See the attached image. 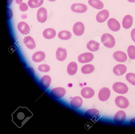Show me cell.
I'll return each mask as SVG.
<instances>
[{"label": "cell", "instance_id": "cell-1", "mask_svg": "<svg viewBox=\"0 0 135 134\" xmlns=\"http://www.w3.org/2000/svg\"><path fill=\"white\" fill-rule=\"evenodd\" d=\"M101 40L104 45L109 48L113 47L115 44V41L114 37L108 33H104L102 35Z\"/></svg>", "mask_w": 135, "mask_h": 134}, {"label": "cell", "instance_id": "cell-2", "mask_svg": "<svg viewBox=\"0 0 135 134\" xmlns=\"http://www.w3.org/2000/svg\"><path fill=\"white\" fill-rule=\"evenodd\" d=\"M112 88L115 92L121 94H126L128 90V87L126 84L120 82L114 83L113 85Z\"/></svg>", "mask_w": 135, "mask_h": 134}, {"label": "cell", "instance_id": "cell-3", "mask_svg": "<svg viewBox=\"0 0 135 134\" xmlns=\"http://www.w3.org/2000/svg\"><path fill=\"white\" fill-rule=\"evenodd\" d=\"M94 58V56L91 53L86 52L79 55L78 58V61L80 63H85L92 61Z\"/></svg>", "mask_w": 135, "mask_h": 134}, {"label": "cell", "instance_id": "cell-4", "mask_svg": "<svg viewBox=\"0 0 135 134\" xmlns=\"http://www.w3.org/2000/svg\"><path fill=\"white\" fill-rule=\"evenodd\" d=\"M116 105L119 107L121 108H126L129 105L128 100L125 97L119 96H117L115 100Z\"/></svg>", "mask_w": 135, "mask_h": 134}, {"label": "cell", "instance_id": "cell-5", "mask_svg": "<svg viewBox=\"0 0 135 134\" xmlns=\"http://www.w3.org/2000/svg\"><path fill=\"white\" fill-rule=\"evenodd\" d=\"M73 31L76 36H80L82 35L84 32L85 27L83 24L81 22H76L73 27Z\"/></svg>", "mask_w": 135, "mask_h": 134}, {"label": "cell", "instance_id": "cell-6", "mask_svg": "<svg viewBox=\"0 0 135 134\" xmlns=\"http://www.w3.org/2000/svg\"><path fill=\"white\" fill-rule=\"evenodd\" d=\"M71 9L74 12L82 13L86 11L87 7L85 4L83 3H74L71 5Z\"/></svg>", "mask_w": 135, "mask_h": 134}, {"label": "cell", "instance_id": "cell-7", "mask_svg": "<svg viewBox=\"0 0 135 134\" xmlns=\"http://www.w3.org/2000/svg\"><path fill=\"white\" fill-rule=\"evenodd\" d=\"M110 94L109 89L106 87H104L100 90L98 95L99 99L102 101H107L109 98Z\"/></svg>", "mask_w": 135, "mask_h": 134}, {"label": "cell", "instance_id": "cell-8", "mask_svg": "<svg viewBox=\"0 0 135 134\" xmlns=\"http://www.w3.org/2000/svg\"><path fill=\"white\" fill-rule=\"evenodd\" d=\"M37 21L41 23L44 22L47 18V12L46 8L41 7L38 10L37 14Z\"/></svg>", "mask_w": 135, "mask_h": 134}, {"label": "cell", "instance_id": "cell-9", "mask_svg": "<svg viewBox=\"0 0 135 134\" xmlns=\"http://www.w3.org/2000/svg\"><path fill=\"white\" fill-rule=\"evenodd\" d=\"M107 25L110 29L113 31H117L119 30L120 28L119 23L114 18H110L108 20Z\"/></svg>", "mask_w": 135, "mask_h": 134}, {"label": "cell", "instance_id": "cell-10", "mask_svg": "<svg viewBox=\"0 0 135 134\" xmlns=\"http://www.w3.org/2000/svg\"><path fill=\"white\" fill-rule=\"evenodd\" d=\"M114 59L117 61L120 62H124L127 60V57L126 54L123 52L117 51L113 54Z\"/></svg>", "mask_w": 135, "mask_h": 134}, {"label": "cell", "instance_id": "cell-11", "mask_svg": "<svg viewBox=\"0 0 135 134\" xmlns=\"http://www.w3.org/2000/svg\"><path fill=\"white\" fill-rule=\"evenodd\" d=\"M109 16V11L106 9L103 10L97 14L96 17V20L99 23H102L107 20Z\"/></svg>", "mask_w": 135, "mask_h": 134}, {"label": "cell", "instance_id": "cell-12", "mask_svg": "<svg viewBox=\"0 0 135 134\" xmlns=\"http://www.w3.org/2000/svg\"><path fill=\"white\" fill-rule=\"evenodd\" d=\"M126 66L123 64H119L115 65L113 68V71L114 73L117 76L123 75L127 71Z\"/></svg>", "mask_w": 135, "mask_h": 134}, {"label": "cell", "instance_id": "cell-13", "mask_svg": "<svg viewBox=\"0 0 135 134\" xmlns=\"http://www.w3.org/2000/svg\"><path fill=\"white\" fill-rule=\"evenodd\" d=\"M67 52L66 49L62 47H59L56 53V59L60 61L65 60L67 57Z\"/></svg>", "mask_w": 135, "mask_h": 134}, {"label": "cell", "instance_id": "cell-14", "mask_svg": "<svg viewBox=\"0 0 135 134\" xmlns=\"http://www.w3.org/2000/svg\"><path fill=\"white\" fill-rule=\"evenodd\" d=\"M94 94V91L93 89L88 87L83 88L81 91V96L85 98H90L92 97Z\"/></svg>", "mask_w": 135, "mask_h": 134}, {"label": "cell", "instance_id": "cell-15", "mask_svg": "<svg viewBox=\"0 0 135 134\" xmlns=\"http://www.w3.org/2000/svg\"><path fill=\"white\" fill-rule=\"evenodd\" d=\"M17 28L19 31L23 34L27 35L30 32V27L28 24L24 22H19L17 25Z\"/></svg>", "mask_w": 135, "mask_h": 134}, {"label": "cell", "instance_id": "cell-16", "mask_svg": "<svg viewBox=\"0 0 135 134\" xmlns=\"http://www.w3.org/2000/svg\"><path fill=\"white\" fill-rule=\"evenodd\" d=\"M51 94L54 96L58 98L62 97L66 93V90L62 87H57L52 89L51 91Z\"/></svg>", "mask_w": 135, "mask_h": 134}, {"label": "cell", "instance_id": "cell-17", "mask_svg": "<svg viewBox=\"0 0 135 134\" xmlns=\"http://www.w3.org/2000/svg\"><path fill=\"white\" fill-rule=\"evenodd\" d=\"M133 18L129 15H126L123 18L122 25L123 28L126 29L130 28L132 26L133 22Z\"/></svg>", "mask_w": 135, "mask_h": 134}, {"label": "cell", "instance_id": "cell-18", "mask_svg": "<svg viewBox=\"0 0 135 134\" xmlns=\"http://www.w3.org/2000/svg\"><path fill=\"white\" fill-rule=\"evenodd\" d=\"M23 42L26 47L30 49H33L36 47V45L34 39L30 36L25 37Z\"/></svg>", "mask_w": 135, "mask_h": 134}, {"label": "cell", "instance_id": "cell-19", "mask_svg": "<svg viewBox=\"0 0 135 134\" xmlns=\"http://www.w3.org/2000/svg\"><path fill=\"white\" fill-rule=\"evenodd\" d=\"M126 118V114L123 110H120L117 112L114 117V121L116 123H121L124 121Z\"/></svg>", "mask_w": 135, "mask_h": 134}, {"label": "cell", "instance_id": "cell-20", "mask_svg": "<svg viewBox=\"0 0 135 134\" xmlns=\"http://www.w3.org/2000/svg\"><path fill=\"white\" fill-rule=\"evenodd\" d=\"M87 48L90 51L95 52L98 50L100 48L99 43L94 40H91L87 43Z\"/></svg>", "mask_w": 135, "mask_h": 134}, {"label": "cell", "instance_id": "cell-21", "mask_svg": "<svg viewBox=\"0 0 135 134\" xmlns=\"http://www.w3.org/2000/svg\"><path fill=\"white\" fill-rule=\"evenodd\" d=\"M45 53L42 51H38L35 53L32 57V59L34 62H39L44 60L45 57Z\"/></svg>", "mask_w": 135, "mask_h": 134}, {"label": "cell", "instance_id": "cell-22", "mask_svg": "<svg viewBox=\"0 0 135 134\" xmlns=\"http://www.w3.org/2000/svg\"><path fill=\"white\" fill-rule=\"evenodd\" d=\"M78 70V66L77 63L74 62H71L68 65L67 71L68 73L70 75H75Z\"/></svg>", "mask_w": 135, "mask_h": 134}, {"label": "cell", "instance_id": "cell-23", "mask_svg": "<svg viewBox=\"0 0 135 134\" xmlns=\"http://www.w3.org/2000/svg\"><path fill=\"white\" fill-rule=\"evenodd\" d=\"M83 103V100L80 97L76 96L71 99L70 102V104L73 107L78 108L81 107Z\"/></svg>", "mask_w": 135, "mask_h": 134}, {"label": "cell", "instance_id": "cell-24", "mask_svg": "<svg viewBox=\"0 0 135 134\" xmlns=\"http://www.w3.org/2000/svg\"><path fill=\"white\" fill-rule=\"evenodd\" d=\"M44 37L47 39H51L54 38L56 35V31L54 29L48 28L44 30L43 32Z\"/></svg>", "mask_w": 135, "mask_h": 134}, {"label": "cell", "instance_id": "cell-25", "mask_svg": "<svg viewBox=\"0 0 135 134\" xmlns=\"http://www.w3.org/2000/svg\"><path fill=\"white\" fill-rule=\"evenodd\" d=\"M88 3L92 7L98 10L102 9L104 7L103 3L99 0H88Z\"/></svg>", "mask_w": 135, "mask_h": 134}, {"label": "cell", "instance_id": "cell-26", "mask_svg": "<svg viewBox=\"0 0 135 134\" xmlns=\"http://www.w3.org/2000/svg\"><path fill=\"white\" fill-rule=\"evenodd\" d=\"M95 69L94 66L90 64H86L83 66L81 68L82 73L84 74H87L93 72Z\"/></svg>", "mask_w": 135, "mask_h": 134}, {"label": "cell", "instance_id": "cell-27", "mask_svg": "<svg viewBox=\"0 0 135 134\" xmlns=\"http://www.w3.org/2000/svg\"><path fill=\"white\" fill-rule=\"evenodd\" d=\"M58 38L61 40H67L71 38L72 34L68 31L64 30L59 32L58 34Z\"/></svg>", "mask_w": 135, "mask_h": 134}, {"label": "cell", "instance_id": "cell-28", "mask_svg": "<svg viewBox=\"0 0 135 134\" xmlns=\"http://www.w3.org/2000/svg\"><path fill=\"white\" fill-rule=\"evenodd\" d=\"M51 79L50 76L45 75L41 78L40 82L43 86L45 87H48L50 85Z\"/></svg>", "mask_w": 135, "mask_h": 134}, {"label": "cell", "instance_id": "cell-29", "mask_svg": "<svg viewBox=\"0 0 135 134\" xmlns=\"http://www.w3.org/2000/svg\"><path fill=\"white\" fill-rule=\"evenodd\" d=\"M43 2L44 0H29L28 4L31 8H36L40 7Z\"/></svg>", "mask_w": 135, "mask_h": 134}, {"label": "cell", "instance_id": "cell-30", "mask_svg": "<svg viewBox=\"0 0 135 134\" xmlns=\"http://www.w3.org/2000/svg\"><path fill=\"white\" fill-rule=\"evenodd\" d=\"M127 52L128 56L131 59H135V46L133 45H129L127 48Z\"/></svg>", "mask_w": 135, "mask_h": 134}, {"label": "cell", "instance_id": "cell-31", "mask_svg": "<svg viewBox=\"0 0 135 134\" xmlns=\"http://www.w3.org/2000/svg\"><path fill=\"white\" fill-rule=\"evenodd\" d=\"M85 115L90 117L97 116L99 114L98 111L96 109L93 108L87 110L85 113Z\"/></svg>", "mask_w": 135, "mask_h": 134}, {"label": "cell", "instance_id": "cell-32", "mask_svg": "<svg viewBox=\"0 0 135 134\" xmlns=\"http://www.w3.org/2000/svg\"><path fill=\"white\" fill-rule=\"evenodd\" d=\"M126 78L129 83L135 86V73L132 72L128 73L126 75Z\"/></svg>", "mask_w": 135, "mask_h": 134}, {"label": "cell", "instance_id": "cell-33", "mask_svg": "<svg viewBox=\"0 0 135 134\" xmlns=\"http://www.w3.org/2000/svg\"><path fill=\"white\" fill-rule=\"evenodd\" d=\"M38 70L39 71L43 72H47L50 70V67L46 64H41L39 65L38 67Z\"/></svg>", "mask_w": 135, "mask_h": 134}, {"label": "cell", "instance_id": "cell-34", "mask_svg": "<svg viewBox=\"0 0 135 134\" xmlns=\"http://www.w3.org/2000/svg\"><path fill=\"white\" fill-rule=\"evenodd\" d=\"M13 14L12 10L9 8H7V20L11 19L12 17Z\"/></svg>", "mask_w": 135, "mask_h": 134}, {"label": "cell", "instance_id": "cell-35", "mask_svg": "<svg viewBox=\"0 0 135 134\" xmlns=\"http://www.w3.org/2000/svg\"><path fill=\"white\" fill-rule=\"evenodd\" d=\"M19 9L21 11H25L28 9V7L26 3H21L20 4Z\"/></svg>", "mask_w": 135, "mask_h": 134}, {"label": "cell", "instance_id": "cell-36", "mask_svg": "<svg viewBox=\"0 0 135 134\" xmlns=\"http://www.w3.org/2000/svg\"><path fill=\"white\" fill-rule=\"evenodd\" d=\"M131 36L132 40L135 43V28H134L131 30Z\"/></svg>", "mask_w": 135, "mask_h": 134}, {"label": "cell", "instance_id": "cell-37", "mask_svg": "<svg viewBox=\"0 0 135 134\" xmlns=\"http://www.w3.org/2000/svg\"><path fill=\"white\" fill-rule=\"evenodd\" d=\"M13 0H7V6H9L11 5L12 2Z\"/></svg>", "mask_w": 135, "mask_h": 134}, {"label": "cell", "instance_id": "cell-38", "mask_svg": "<svg viewBox=\"0 0 135 134\" xmlns=\"http://www.w3.org/2000/svg\"><path fill=\"white\" fill-rule=\"evenodd\" d=\"M16 2L18 4H21L22 1V0H16Z\"/></svg>", "mask_w": 135, "mask_h": 134}, {"label": "cell", "instance_id": "cell-39", "mask_svg": "<svg viewBox=\"0 0 135 134\" xmlns=\"http://www.w3.org/2000/svg\"><path fill=\"white\" fill-rule=\"evenodd\" d=\"M129 2L131 3H135V0H127Z\"/></svg>", "mask_w": 135, "mask_h": 134}, {"label": "cell", "instance_id": "cell-40", "mask_svg": "<svg viewBox=\"0 0 135 134\" xmlns=\"http://www.w3.org/2000/svg\"><path fill=\"white\" fill-rule=\"evenodd\" d=\"M51 2H53L55 1L56 0H48Z\"/></svg>", "mask_w": 135, "mask_h": 134}]
</instances>
